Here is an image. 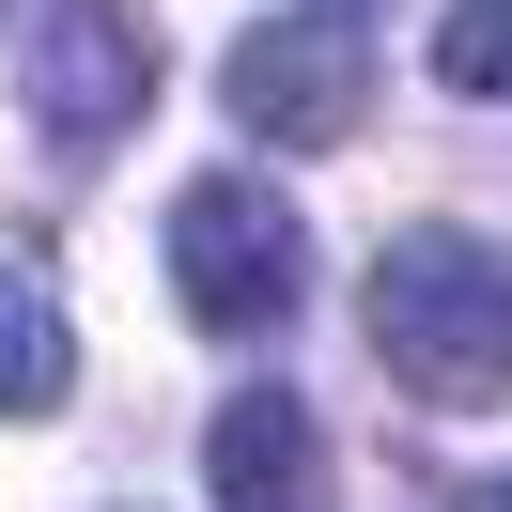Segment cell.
<instances>
[{"mask_svg":"<svg viewBox=\"0 0 512 512\" xmlns=\"http://www.w3.org/2000/svg\"><path fill=\"white\" fill-rule=\"evenodd\" d=\"M373 373L419 404H512V249L419 218L373 249Z\"/></svg>","mask_w":512,"mask_h":512,"instance_id":"cell-1","label":"cell"},{"mask_svg":"<svg viewBox=\"0 0 512 512\" xmlns=\"http://www.w3.org/2000/svg\"><path fill=\"white\" fill-rule=\"evenodd\" d=\"M171 295H187V326H218V342H264V326L311 295L295 202L264 187V171H187V187H171Z\"/></svg>","mask_w":512,"mask_h":512,"instance_id":"cell-2","label":"cell"},{"mask_svg":"<svg viewBox=\"0 0 512 512\" xmlns=\"http://www.w3.org/2000/svg\"><path fill=\"white\" fill-rule=\"evenodd\" d=\"M233 125H264L280 156H326V140H357V109H373V47H357V0H311V16H264L249 47H233Z\"/></svg>","mask_w":512,"mask_h":512,"instance_id":"cell-3","label":"cell"},{"mask_svg":"<svg viewBox=\"0 0 512 512\" xmlns=\"http://www.w3.org/2000/svg\"><path fill=\"white\" fill-rule=\"evenodd\" d=\"M140 109H156V16H140V0H47L32 16V125L63 140V156H94Z\"/></svg>","mask_w":512,"mask_h":512,"instance_id":"cell-4","label":"cell"},{"mask_svg":"<svg viewBox=\"0 0 512 512\" xmlns=\"http://www.w3.org/2000/svg\"><path fill=\"white\" fill-rule=\"evenodd\" d=\"M202 481H218V512H326V419L295 388H233L202 419Z\"/></svg>","mask_w":512,"mask_h":512,"instance_id":"cell-5","label":"cell"},{"mask_svg":"<svg viewBox=\"0 0 512 512\" xmlns=\"http://www.w3.org/2000/svg\"><path fill=\"white\" fill-rule=\"evenodd\" d=\"M78 388V326H63V295L32 280V264H0V419H47Z\"/></svg>","mask_w":512,"mask_h":512,"instance_id":"cell-6","label":"cell"},{"mask_svg":"<svg viewBox=\"0 0 512 512\" xmlns=\"http://www.w3.org/2000/svg\"><path fill=\"white\" fill-rule=\"evenodd\" d=\"M435 78H450V94H512V0H450Z\"/></svg>","mask_w":512,"mask_h":512,"instance_id":"cell-7","label":"cell"},{"mask_svg":"<svg viewBox=\"0 0 512 512\" xmlns=\"http://www.w3.org/2000/svg\"><path fill=\"white\" fill-rule=\"evenodd\" d=\"M450 512H512V481H466V497H450Z\"/></svg>","mask_w":512,"mask_h":512,"instance_id":"cell-8","label":"cell"}]
</instances>
